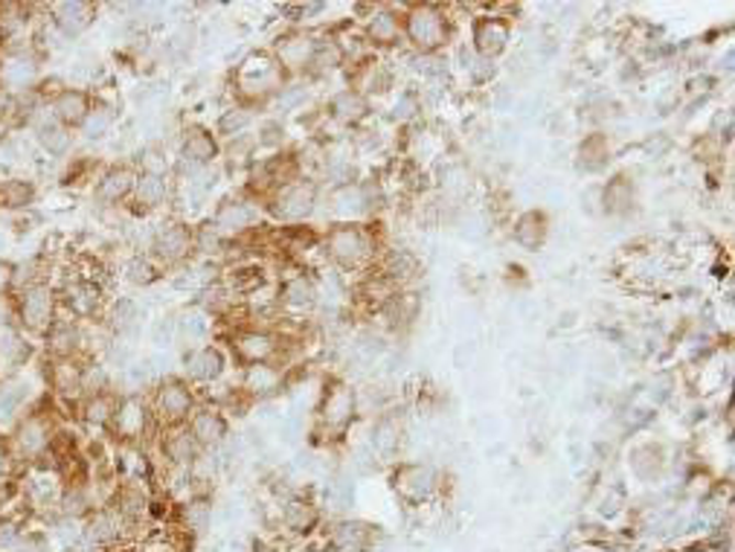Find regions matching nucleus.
<instances>
[{"label": "nucleus", "instance_id": "nucleus-1", "mask_svg": "<svg viewBox=\"0 0 735 552\" xmlns=\"http://www.w3.org/2000/svg\"><path fill=\"white\" fill-rule=\"evenodd\" d=\"M58 317H62V302H58V285L53 279L30 283L12 294V323L35 343L47 334Z\"/></svg>", "mask_w": 735, "mask_h": 552}, {"label": "nucleus", "instance_id": "nucleus-2", "mask_svg": "<svg viewBox=\"0 0 735 552\" xmlns=\"http://www.w3.org/2000/svg\"><path fill=\"white\" fill-rule=\"evenodd\" d=\"M149 407H152L154 422L161 431L166 428H184L193 413L198 410V393L186 378L180 375H172V378H163L149 390Z\"/></svg>", "mask_w": 735, "mask_h": 552}, {"label": "nucleus", "instance_id": "nucleus-3", "mask_svg": "<svg viewBox=\"0 0 735 552\" xmlns=\"http://www.w3.org/2000/svg\"><path fill=\"white\" fill-rule=\"evenodd\" d=\"M227 355L233 357L239 366L279 364V357H283V334L267 329V325H233L230 334H227Z\"/></svg>", "mask_w": 735, "mask_h": 552}, {"label": "nucleus", "instance_id": "nucleus-4", "mask_svg": "<svg viewBox=\"0 0 735 552\" xmlns=\"http://www.w3.org/2000/svg\"><path fill=\"white\" fill-rule=\"evenodd\" d=\"M56 285L62 314L81 320V323H97V320H102V314H106L108 309V297L97 276L70 274L65 283Z\"/></svg>", "mask_w": 735, "mask_h": 552}, {"label": "nucleus", "instance_id": "nucleus-5", "mask_svg": "<svg viewBox=\"0 0 735 552\" xmlns=\"http://www.w3.org/2000/svg\"><path fill=\"white\" fill-rule=\"evenodd\" d=\"M317 198H320V189L315 180L294 178L285 187L274 189L262 207L283 228H292V224H306V219H311V212L317 210Z\"/></svg>", "mask_w": 735, "mask_h": 552}, {"label": "nucleus", "instance_id": "nucleus-6", "mask_svg": "<svg viewBox=\"0 0 735 552\" xmlns=\"http://www.w3.org/2000/svg\"><path fill=\"white\" fill-rule=\"evenodd\" d=\"M44 53L35 47L24 49H3L0 53V88L7 90L9 97H26L39 88L44 79Z\"/></svg>", "mask_w": 735, "mask_h": 552}, {"label": "nucleus", "instance_id": "nucleus-7", "mask_svg": "<svg viewBox=\"0 0 735 552\" xmlns=\"http://www.w3.org/2000/svg\"><path fill=\"white\" fill-rule=\"evenodd\" d=\"M157 433L161 428L154 422L149 398L140 393H120V405H117V416H113L108 437L117 439L120 445H138L146 437H157Z\"/></svg>", "mask_w": 735, "mask_h": 552}, {"label": "nucleus", "instance_id": "nucleus-8", "mask_svg": "<svg viewBox=\"0 0 735 552\" xmlns=\"http://www.w3.org/2000/svg\"><path fill=\"white\" fill-rule=\"evenodd\" d=\"M149 256L157 268H180L195 256V228L186 221H163L149 242Z\"/></svg>", "mask_w": 735, "mask_h": 552}, {"label": "nucleus", "instance_id": "nucleus-9", "mask_svg": "<svg viewBox=\"0 0 735 552\" xmlns=\"http://www.w3.org/2000/svg\"><path fill=\"white\" fill-rule=\"evenodd\" d=\"M41 355L47 357H97L90 346V323L62 314L39 341Z\"/></svg>", "mask_w": 735, "mask_h": 552}, {"label": "nucleus", "instance_id": "nucleus-10", "mask_svg": "<svg viewBox=\"0 0 735 552\" xmlns=\"http://www.w3.org/2000/svg\"><path fill=\"white\" fill-rule=\"evenodd\" d=\"M230 369V355H227L224 346L219 343H204V346H195V350H186L184 355V375L186 382L193 384L195 390L198 387H216Z\"/></svg>", "mask_w": 735, "mask_h": 552}, {"label": "nucleus", "instance_id": "nucleus-11", "mask_svg": "<svg viewBox=\"0 0 735 552\" xmlns=\"http://www.w3.org/2000/svg\"><path fill=\"white\" fill-rule=\"evenodd\" d=\"M99 7L88 0H62V3H50L47 7V24L53 35L65 41H76L88 33L90 26L97 24Z\"/></svg>", "mask_w": 735, "mask_h": 552}, {"label": "nucleus", "instance_id": "nucleus-12", "mask_svg": "<svg viewBox=\"0 0 735 552\" xmlns=\"http://www.w3.org/2000/svg\"><path fill=\"white\" fill-rule=\"evenodd\" d=\"M262 210H265V207L259 203V198H227V201H221L219 207H216L210 221L230 242H235V239L248 236L251 230L262 228V224H259Z\"/></svg>", "mask_w": 735, "mask_h": 552}, {"label": "nucleus", "instance_id": "nucleus-13", "mask_svg": "<svg viewBox=\"0 0 735 552\" xmlns=\"http://www.w3.org/2000/svg\"><path fill=\"white\" fill-rule=\"evenodd\" d=\"M134 184H138V169L131 163H111L102 166L94 180V201L106 210L125 207L134 198Z\"/></svg>", "mask_w": 735, "mask_h": 552}, {"label": "nucleus", "instance_id": "nucleus-14", "mask_svg": "<svg viewBox=\"0 0 735 552\" xmlns=\"http://www.w3.org/2000/svg\"><path fill=\"white\" fill-rule=\"evenodd\" d=\"M323 247L329 253L331 262H338L343 268H358L370 260L372 244L370 236L358 224H334V228L326 233Z\"/></svg>", "mask_w": 735, "mask_h": 552}, {"label": "nucleus", "instance_id": "nucleus-15", "mask_svg": "<svg viewBox=\"0 0 735 552\" xmlns=\"http://www.w3.org/2000/svg\"><path fill=\"white\" fill-rule=\"evenodd\" d=\"M41 350L33 338H26L15 323L0 329V378H12V375L26 373L35 366Z\"/></svg>", "mask_w": 735, "mask_h": 552}, {"label": "nucleus", "instance_id": "nucleus-16", "mask_svg": "<svg viewBox=\"0 0 735 552\" xmlns=\"http://www.w3.org/2000/svg\"><path fill=\"white\" fill-rule=\"evenodd\" d=\"M26 131L33 134L35 148H39L44 157H50V161H65V157H70V152H74L76 146V131L65 129L62 122L53 120L47 106H44V111L30 122V129Z\"/></svg>", "mask_w": 735, "mask_h": 552}, {"label": "nucleus", "instance_id": "nucleus-17", "mask_svg": "<svg viewBox=\"0 0 735 552\" xmlns=\"http://www.w3.org/2000/svg\"><path fill=\"white\" fill-rule=\"evenodd\" d=\"M94 93L81 85H65V88L53 93L47 99V111L53 114V120H58L65 129L79 131V125L88 120L90 108H94Z\"/></svg>", "mask_w": 735, "mask_h": 552}, {"label": "nucleus", "instance_id": "nucleus-18", "mask_svg": "<svg viewBox=\"0 0 735 552\" xmlns=\"http://www.w3.org/2000/svg\"><path fill=\"white\" fill-rule=\"evenodd\" d=\"M157 445H161V456L172 468H184V472H193V465L201 460L207 451L198 445V439L189 433V428H166V431L157 433Z\"/></svg>", "mask_w": 735, "mask_h": 552}, {"label": "nucleus", "instance_id": "nucleus-19", "mask_svg": "<svg viewBox=\"0 0 735 552\" xmlns=\"http://www.w3.org/2000/svg\"><path fill=\"white\" fill-rule=\"evenodd\" d=\"M219 157L221 140L216 137V131L207 129V125H186L184 134H180V163L210 169Z\"/></svg>", "mask_w": 735, "mask_h": 552}, {"label": "nucleus", "instance_id": "nucleus-20", "mask_svg": "<svg viewBox=\"0 0 735 552\" xmlns=\"http://www.w3.org/2000/svg\"><path fill=\"white\" fill-rule=\"evenodd\" d=\"M186 428L198 439V445L204 451H216L230 437V419H227V410H221L219 405H198V410L186 422Z\"/></svg>", "mask_w": 735, "mask_h": 552}, {"label": "nucleus", "instance_id": "nucleus-21", "mask_svg": "<svg viewBox=\"0 0 735 552\" xmlns=\"http://www.w3.org/2000/svg\"><path fill=\"white\" fill-rule=\"evenodd\" d=\"M39 184L18 172H3L0 175V216H21L33 212L39 203Z\"/></svg>", "mask_w": 735, "mask_h": 552}, {"label": "nucleus", "instance_id": "nucleus-22", "mask_svg": "<svg viewBox=\"0 0 735 552\" xmlns=\"http://www.w3.org/2000/svg\"><path fill=\"white\" fill-rule=\"evenodd\" d=\"M117 405H120V390L88 393V396H81V401L76 405V424L108 437L113 416H117Z\"/></svg>", "mask_w": 735, "mask_h": 552}, {"label": "nucleus", "instance_id": "nucleus-23", "mask_svg": "<svg viewBox=\"0 0 735 552\" xmlns=\"http://www.w3.org/2000/svg\"><path fill=\"white\" fill-rule=\"evenodd\" d=\"M41 393L44 390H35L33 382L26 378V373L12 375V378H0V428H9L18 416L26 413Z\"/></svg>", "mask_w": 735, "mask_h": 552}, {"label": "nucleus", "instance_id": "nucleus-24", "mask_svg": "<svg viewBox=\"0 0 735 552\" xmlns=\"http://www.w3.org/2000/svg\"><path fill=\"white\" fill-rule=\"evenodd\" d=\"M317 41L308 33H288L279 38V44L274 47L276 65L283 67L285 76L292 74H308L311 67V58H315Z\"/></svg>", "mask_w": 735, "mask_h": 552}, {"label": "nucleus", "instance_id": "nucleus-25", "mask_svg": "<svg viewBox=\"0 0 735 552\" xmlns=\"http://www.w3.org/2000/svg\"><path fill=\"white\" fill-rule=\"evenodd\" d=\"M317 285L311 276L306 274H294L288 279L279 283V291H276V306L288 314H308V311L317 306Z\"/></svg>", "mask_w": 735, "mask_h": 552}, {"label": "nucleus", "instance_id": "nucleus-26", "mask_svg": "<svg viewBox=\"0 0 735 552\" xmlns=\"http://www.w3.org/2000/svg\"><path fill=\"white\" fill-rule=\"evenodd\" d=\"M242 393L251 401L256 398H271L285 387V369L279 364H253L242 366Z\"/></svg>", "mask_w": 735, "mask_h": 552}, {"label": "nucleus", "instance_id": "nucleus-27", "mask_svg": "<svg viewBox=\"0 0 735 552\" xmlns=\"http://www.w3.org/2000/svg\"><path fill=\"white\" fill-rule=\"evenodd\" d=\"M172 178L169 175H157V172H140L138 184H134V198L131 203H138L143 212H154L166 207L172 201Z\"/></svg>", "mask_w": 735, "mask_h": 552}, {"label": "nucleus", "instance_id": "nucleus-28", "mask_svg": "<svg viewBox=\"0 0 735 552\" xmlns=\"http://www.w3.org/2000/svg\"><path fill=\"white\" fill-rule=\"evenodd\" d=\"M407 33L410 38L425 49L439 47L448 35V26H445V18L434 9H413L407 15Z\"/></svg>", "mask_w": 735, "mask_h": 552}, {"label": "nucleus", "instance_id": "nucleus-29", "mask_svg": "<svg viewBox=\"0 0 735 552\" xmlns=\"http://www.w3.org/2000/svg\"><path fill=\"white\" fill-rule=\"evenodd\" d=\"M140 320H143L140 306L131 300V297H113V300H108V309L106 314H102V323H106V329L111 332V338H120V341L138 332Z\"/></svg>", "mask_w": 735, "mask_h": 552}, {"label": "nucleus", "instance_id": "nucleus-30", "mask_svg": "<svg viewBox=\"0 0 735 552\" xmlns=\"http://www.w3.org/2000/svg\"><path fill=\"white\" fill-rule=\"evenodd\" d=\"M113 125H117V111H113L111 102H106V99H94V108H90L88 120L81 122L76 134H79L85 143H99V140H106L108 134H111Z\"/></svg>", "mask_w": 735, "mask_h": 552}, {"label": "nucleus", "instance_id": "nucleus-31", "mask_svg": "<svg viewBox=\"0 0 735 552\" xmlns=\"http://www.w3.org/2000/svg\"><path fill=\"white\" fill-rule=\"evenodd\" d=\"M253 120H256V114H253L251 106H244V102H239V106H230L227 111H221L219 120H216V137H219L221 143L242 137V134L251 131Z\"/></svg>", "mask_w": 735, "mask_h": 552}, {"label": "nucleus", "instance_id": "nucleus-32", "mask_svg": "<svg viewBox=\"0 0 735 552\" xmlns=\"http://www.w3.org/2000/svg\"><path fill=\"white\" fill-rule=\"evenodd\" d=\"M317 506H311L306 497H292L288 504L283 506V527L294 536H308L311 529L317 527Z\"/></svg>", "mask_w": 735, "mask_h": 552}, {"label": "nucleus", "instance_id": "nucleus-33", "mask_svg": "<svg viewBox=\"0 0 735 552\" xmlns=\"http://www.w3.org/2000/svg\"><path fill=\"white\" fill-rule=\"evenodd\" d=\"M178 518H180V529H186L189 536H201V532H207V527H210L212 509L204 497H189V500L180 506Z\"/></svg>", "mask_w": 735, "mask_h": 552}, {"label": "nucleus", "instance_id": "nucleus-34", "mask_svg": "<svg viewBox=\"0 0 735 552\" xmlns=\"http://www.w3.org/2000/svg\"><path fill=\"white\" fill-rule=\"evenodd\" d=\"M210 334V317L204 311H186L178 320V338L195 350V346H204V338Z\"/></svg>", "mask_w": 735, "mask_h": 552}, {"label": "nucleus", "instance_id": "nucleus-35", "mask_svg": "<svg viewBox=\"0 0 735 552\" xmlns=\"http://www.w3.org/2000/svg\"><path fill=\"white\" fill-rule=\"evenodd\" d=\"M157 274H161V268H157V262L152 260V256H131L129 262H125V268H122V276H125V283L131 285H152L154 279H157Z\"/></svg>", "mask_w": 735, "mask_h": 552}, {"label": "nucleus", "instance_id": "nucleus-36", "mask_svg": "<svg viewBox=\"0 0 735 552\" xmlns=\"http://www.w3.org/2000/svg\"><path fill=\"white\" fill-rule=\"evenodd\" d=\"M97 175H99L97 161H90L88 155H76L67 161V169H65V175H62V184H65V187H79V184H88V180L94 184Z\"/></svg>", "mask_w": 735, "mask_h": 552}, {"label": "nucleus", "instance_id": "nucleus-37", "mask_svg": "<svg viewBox=\"0 0 735 552\" xmlns=\"http://www.w3.org/2000/svg\"><path fill=\"white\" fill-rule=\"evenodd\" d=\"M21 474H24V463H21L15 445H12L7 428H0V483L18 479Z\"/></svg>", "mask_w": 735, "mask_h": 552}, {"label": "nucleus", "instance_id": "nucleus-38", "mask_svg": "<svg viewBox=\"0 0 735 552\" xmlns=\"http://www.w3.org/2000/svg\"><path fill=\"white\" fill-rule=\"evenodd\" d=\"M329 111L331 117H338V120L355 122L358 117L364 114V99H361L358 90H343V93H338V97L331 99Z\"/></svg>", "mask_w": 735, "mask_h": 552}, {"label": "nucleus", "instance_id": "nucleus-39", "mask_svg": "<svg viewBox=\"0 0 735 552\" xmlns=\"http://www.w3.org/2000/svg\"><path fill=\"white\" fill-rule=\"evenodd\" d=\"M256 148H279L285 143V125L279 120H265L256 131Z\"/></svg>", "mask_w": 735, "mask_h": 552}, {"label": "nucleus", "instance_id": "nucleus-40", "mask_svg": "<svg viewBox=\"0 0 735 552\" xmlns=\"http://www.w3.org/2000/svg\"><path fill=\"white\" fill-rule=\"evenodd\" d=\"M18 288V265L9 256H0V300H12Z\"/></svg>", "mask_w": 735, "mask_h": 552}, {"label": "nucleus", "instance_id": "nucleus-41", "mask_svg": "<svg viewBox=\"0 0 735 552\" xmlns=\"http://www.w3.org/2000/svg\"><path fill=\"white\" fill-rule=\"evenodd\" d=\"M372 38H393L398 33V18L379 15V21H372Z\"/></svg>", "mask_w": 735, "mask_h": 552}, {"label": "nucleus", "instance_id": "nucleus-42", "mask_svg": "<svg viewBox=\"0 0 735 552\" xmlns=\"http://www.w3.org/2000/svg\"><path fill=\"white\" fill-rule=\"evenodd\" d=\"M12 323V300H0V329Z\"/></svg>", "mask_w": 735, "mask_h": 552}, {"label": "nucleus", "instance_id": "nucleus-43", "mask_svg": "<svg viewBox=\"0 0 735 552\" xmlns=\"http://www.w3.org/2000/svg\"><path fill=\"white\" fill-rule=\"evenodd\" d=\"M99 552H138V550H134V547H131L129 541H117V544L106 547V550H99Z\"/></svg>", "mask_w": 735, "mask_h": 552}, {"label": "nucleus", "instance_id": "nucleus-44", "mask_svg": "<svg viewBox=\"0 0 735 552\" xmlns=\"http://www.w3.org/2000/svg\"><path fill=\"white\" fill-rule=\"evenodd\" d=\"M256 552H276V550H256Z\"/></svg>", "mask_w": 735, "mask_h": 552}]
</instances>
